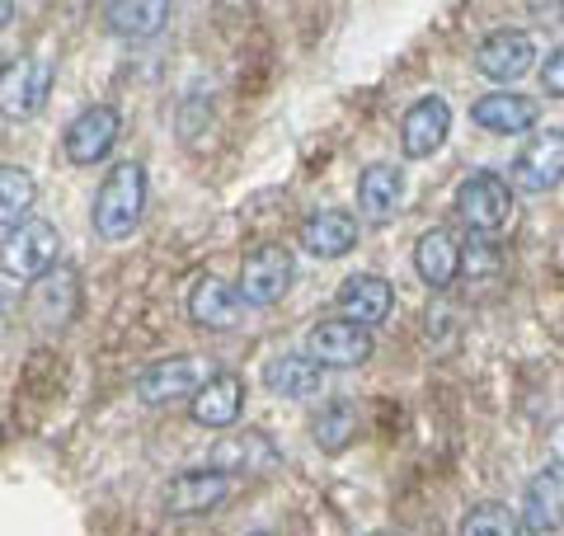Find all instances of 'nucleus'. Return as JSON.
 Segmentation results:
<instances>
[{
	"label": "nucleus",
	"mask_w": 564,
	"mask_h": 536,
	"mask_svg": "<svg viewBox=\"0 0 564 536\" xmlns=\"http://www.w3.org/2000/svg\"><path fill=\"white\" fill-rule=\"evenodd\" d=\"M141 207H147V170L137 160H122L104 174V184L95 193V207H90V226L99 240H128L137 222H141Z\"/></svg>",
	"instance_id": "nucleus-1"
},
{
	"label": "nucleus",
	"mask_w": 564,
	"mask_h": 536,
	"mask_svg": "<svg viewBox=\"0 0 564 536\" xmlns=\"http://www.w3.org/2000/svg\"><path fill=\"white\" fill-rule=\"evenodd\" d=\"M57 249H62V236L57 226L43 222V217H29L0 240V274L6 278H20V282H39L52 274L57 264Z\"/></svg>",
	"instance_id": "nucleus-2"
},
{
	"label": "nucleus",
	"mask_w": 564,
	"mask_h": 536,
	"mask_svg": "<svg viewBox=\"0 0 564 536\" xmlns=\"http://www.w3.org/2000/svg\"><path fill=\"white\" fill-rule=\"evenodd\" d=\"M296 282V259L282 245H259L254 255H245L236 292L245 297V307H273L292 292Z\"/></svg>",
	"instance_id": "nucleus-3"
},
{
	"label": "nucleus",
	"mask_w": 564,
	"mask_h": 536,
	"mask_svg": "<svg viewBox=\"0 0 564 536\" xmlns=\"http://www.w3.org/2000/svg\"><path fill=\"white\" fill-rule=\"evenodd\" d=\"M52 81H57V71H52L47 57H14L6 62L0 71V118H33L47 104L52 95Z\"/></svg>",
	"instance_id": "nucleus-4"
},
{
	"label": "nucleus",
	"mask_w": 564,
	"mask_h": 536,
	"mask_svg": "<svg viewBox=\"0 0 564 536\" xmlns=\"http://www.w3.org/2000/svg\"><path fill=\"white\" fill-rule=\"evenodd\" d=\"M513 184L522 193H551L564 184V132L541 128L532 141L513 156Z\"/></svg>",
	"instance_id": "nucleus-5"
},
{
	"label": "nucleus",
	"mask_w": 564,
	"mask_h": 536,
	"mask_svg": "<svg viewBox=\"0 0 564 536\" xmlns=\"http://www.w3.org/2000/svg\"><path fill=\"white\" fill-rule=\"evenodd\" d=\"M118 128H122V118H118V109H109V104H90V109H80L76 118L66 122V137H62L66 160L70 165H99V160L113 151Z\"/></svg>",
	"instance_id": "nucleus-6"
},
{
	"label": "nucleus",
	"mask_w": 564,
	"mask_h": 536,
	"mask_svg": "<svg viewBox=\"0 0 564 536\" xmlns=\"http://www.w3.org/2000/svg\"><path fill=\"white\" fill-rule=\"evenodd\" d=\"M456 212H462V222L470 231L489 236V231H499L508 222V212H513V193H508V184L494 170H475L466 184L456 189Z\"/></svg>",
	"instance_id": "nucleus-7"
},
{
	"label": "nucleus",
	"mask_w": 564,
	"mask_h": 536,
	"mask_svg": "<svg viewBox=\"0 0 564 536\" xmlns=\"http://www.w3.org/2000/svg\"><path fill=\"white\" fill-rule=\"evenodd\" d=\"M306 353L321 367H362L367 357H372V334H367L362 325H352V320H344V315H334V320L311 325Z\"/></svg>",
	"instance_id": "nucleus-8"
},
{
	"label": "nucleus",
	"mask_w": 564,
	"mask_h": 536,
	"mask_svg": "<svg viewBox=\"0 0 564 536\" xmlns=\"http://www.w3.org/2000/svg\"><path fill=\"white\" fill-rule=\"evenodd\" d=\"M475 66H480V76H489V81L513 85L536 66V43L527 39L522 29H499V33H489V39L480 43Z\"/></svg>",
	"instance_id": "nucleus-9"
},
{
	"label": "nucleus",
	"mask_w": 564,
	"mask_h": 536,
	"mask_svg": "<svg viewBox=\"0 0 564 536\" xmlns=\"http://www.w3.org/2000/svg\"><path fill=\"white\" fill-rule=\"evenodd\" d=\"M447 132H452V109H447L443 95H423L400 118V147H404V156H410V160H423V156L443 151Z\"/></svg>",
	"instance_id": "nucleus-10"
},
{
	"label": "nucleus",
	"mask_w": 564,
	"mask_h": 536,
	"mask_svg": "<svg viewBox=\"0 0 564 536\" xmlns=\"http://www.w3.org/2000/svg\"><path fill=\"white\" fill-rule=\"evenodd\" d=\"M226 494H231V475H221V471H212V467L184 471V475H174L170 485H165V513H174V517H198V513L221 508Z\"/></svg>",
	"instance_id": "nucleus-11"
},
{
	"label": "nucleus",
	"mask_w": 564,
	"mask_h": 536,
	"mask_svg": "<svg viewBox=\"0 0 564 536\" xmlns=\"http://www.w3.org/2000/svg\"><path fill=\"white\" fill-rule=\"evenodd\" d=\"M536 99L518 95V89H489V95H480L470 104V118L475 128H485L494 137H518L527 128H536Z\"/></svg>",
	"instance_id": "nucleus-12"
},
{
	"label": "nucleus",
	"mask_w": 564,
	"mask_h": 536,
	"mask_svg": "<svg viewBox=\"0 0 564 536\" xmlns=\"http://www.w3.org/2000/svg\"><path fill=\"white\" fill-rule=\"evenodd\" d=\"M334 301H339L344 320L367 330V325H381V320L395 311V288L381 274H352L339 282V297Z\"/></svg>",
	"instance_id": "nucleus-13"
},
{
	"label": "nucleus",
	"mask_w": 564,
	"mask_h": 536,
	"mask_svg": "<svg viewBox=\"0 0 564 536\" xmlns=\"http://www.w3.org/2000/svg\"><path fill=\"white\" fill-rule=\"evenodd\" d=\"M198 363L193 357H165V363L147 367L137 377V400L141 405H174L184 396H198Z\"/></svg>",
	"instance_id": "nucleus-14"
},
{
	"label": "nucleus",
	"mask_w": 564,
	"mask_h": 536,
	"mask_svg": "<svg viewBox=\"0 0 564 536\" xmlns=\"http://www.w3.org/2000/svg\"><path fill=\"white\" fill-rule=\"evenodd\" d=\"M245 409V382L236 372H217V377H207V386H198V396L188 400V415L193 424L203 428H231Z\"/></svg>",
	"instance_id": "nucleus-15"
},
{
	"label": "nucleus",
	"mask_w": 564,
	"mask_h": 536,
	"mask_svg": "<svg viewBox=\"0 0 564 536\" xmlns=\"http://www.w3.org/2000/svg\"><path fill=\"white\" fill-rule=\"evenodd\" d=\"M522 523L536 536L564 527V467H545L532 475V485L522 494Z\"/></svg>",
	"instance_id": "nucleus-16"
},
{
	"label": "nucleus",
	"mask_w": 564,
	"mask_h": 536,
	"mask_svg": "<svg viewBox=\"0 0 564 536\" xmlns=\"http://www.w3.org/2000/svg\"><path fill=\"white\" fill-rule=\"evenodd\" d=\"M414 268L429 288H437V292L452 288V282L462 278V245L452 240V231H443V226L423 231L414 245Z\"/></svg>",
	"instance_id": "nucleus-17"
},
{
	"label": "nucleus",
	"mask_w": 564,
	"mask_h": 536,
	"mask_svg": "<svg viewBox=\"0 0 564 536\" xmlns=\"http://www.w3.org/2000/svg\"><path fill=\"white\" fill-rule=\"evenodd\" d=\"M188 315L207 330H231L245 315V297L221 278H198L193 292H188Z\"/></svg>",
	"instance_id": "nucleus-18"
},
{
	"label": "nucleus",
	"mask_w": 564,
	"mask_h": 536,
	"mask_svg": "<svg viewBox=\"0 0 564 536\" xmlns=\"http://www.w3.org/2000/svg\"><path fill=\"white\" fill-rule=\"evenodd\" d=\"M400 199H404V170L400 165H367L362 179H358V212L367 222H391L400 212Z\"/></svg>",
	"instance_id": "nucleus-19"
},
{
	"label": "nucleus",
	"mask_w": 564,
	"mask_h": 536,
	"mask_svg": "<svg viewBox=\"0 0 564 536\" xmlns=\"http://www.w3.org/2000/svg\"><path fill=\"white\" fill-rule=\"evenodd\" d=\"M302 249L315 259H344L352 245H358V222L348 217V212H315V217L302 222Z\"/></svg>",
	"instance_id": "nucleus-20"
},
{
	"label": "nucleus",
	"mask_w": 564,
	"mask_h": 536,
	"mask_svg": "<svg viewBox=\"0 0 564 536\" xmlns=\"http://www.w3.org/2000/svg\"><path fill=\"white\" fill-rule=\"evenodd\" d=\"M321 377H325V367L315 363L311 353H278L263 363V386H269L273 396H288V400L315 396V390H321Z\"/></svg>",
	"instance_id": "nucleus-21"
},
{
	"label": "nucleus",
	"mask_w": 564,
	"mask_h": 536,
	"mask_svg": "<svg viewBox=\"0 0 564 536\" xmlns=\"http://www.w3.org/2000/svg\"><path fill=\"white\" fill-rule=\"evenodd\" d=\"M104 20L122 39H151V33L165 29L170 6L165 0H113V6H104Z\"/></svg>",
	"instance_id": "nucleus-22"
},
{
	"label": "nucleus",
	"mask_w": 564,
	"mask_h": 536,
	"mask_svg": "<svg viewBox=\"0 0 564 536\" xmlns=\"http://www.w3.org/2000/svg\"><path fill=\"white\" fill-rule=\"evenodd\" d=\"M39 199V184L24 165H0V226H20L29 222V207Z\"/></svg>",
	"instance_id": "nucleus-23"
},
{
	"label": "nucleus",
	"mask_w": 564,
	"mask_h": 536,
	"mask_svg": "<svg viewBox=\"0 0 564 536\" xmlns=\"http://www.w3.org/2000/svg\"><path fill=\"white\" fill-rule=\"evenodd\" d=\"M311 433H315V442H321L325 452H344V447L352 442V433H358V409H352L348 400L325 405L321 415H315Z\"/></svg>",
	"instance_id": "nucleus-24"
},
{
	"label": "nucleus",
	"mask_w": 564,
	"mask_h": 536,
	"mask_svg": "<svg viewBox=\"0 0 564 536\" xmlns=\"http://www.w3.org/2000/svg\"><path fill=\"white\" fill-rule=\"evenodd\" d=\"M273 457V447H269V438H259V433H245V438H226V442H217L212 447V471H240V467H250V457Z\"/></svg>",
	"instance_id": "nucleus-25"
},
{
	"label": "nucleus",
	"mask_w": 564,
	"mask_h": 536,
	"mask_svg": "<svg viewBox=\"0 0 564 536\" xmlns=\"http://www.w3.org/2000/svg\"><path fill=\"white\" fill-rule=\"evenodd\" d=\"M462 536H518V523L503 504H480V508L466 513Z\"/></svg>",
	"instance_id": "nucleus-26"
},
{
	"label": "nucleus",
	"mask_w": 564,
	"mask_h": 536,
	"mask_svg": "<svg viewBox=\"0 0 564 536\" xmlns=\"http://www.w3.org/2000/svg\"><path fill=\"white\" fill-rule=\"evenodd\" d=\"M462 274L475 282H489L499 278V249L489 240H470V249H462Z\"/></svg>",
	"instance_id": "nucleus-27"
},
{
	"label": "nucleus",
	"mask_w": 564,
	"mask_h": 536,
	"mask_svg": "<svg viewBox=\"0 0 564 536\" xmlns=\"http://www.w3.org/2000/svg\"><path fill=\"white\" fill-rule=\"evenodd\" d=\"M541 89L551 99H564V47H555L551 57L541 62Z\"/></svg>",
	"instance_id": "nucleus-28"
},
{
	"label": "nucleus",
	"mask_w": 564,
	"mask_h": 536,
	"mask_svg": "<svg viewBox=\"0 0 564 536\" xmlns=\"http://www.w3.org/2000/svg\"><path fill=\"white\" fill-rule=\"evenodd\" d=\"M14 20V6H10V0H0V29H6Z\"/></svg>",
	"instance_id": "nucleus-29"
},
{
	"label": "nucleus",
	"mask_w": 564,
	"mask_h": 536,
	"mask_svg": "<svg viewBox=\"0 0 564 536\" xmlns=\"http://www.w3.org/2000/svg\"><path fill=\"white\" fill-rule=\"evenodd\" d=\"M0 315H6V297H0Z\"/></svg>",
	"instance_id": "nucleus-30"
},
{
	"label": "nucleus",
	"mask_w": 564,
	"mask_h": 536,
	"mask_svg": "<svg viewBox=\"0 0 564 536\" xmlns=\"http://www.w3.org/2000/svg\"><path fill=\"white\" fill-rule=\"evenodd\" d=\"M0 71H6V62H0Z\"/></svg>",
	"instance_id": "nucleus-31"
}]
</instances>
